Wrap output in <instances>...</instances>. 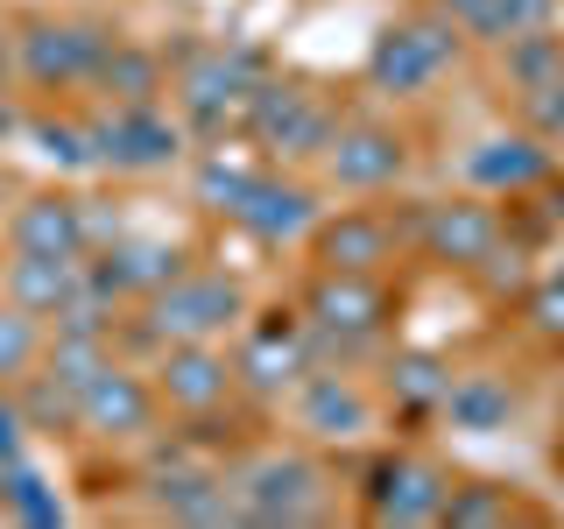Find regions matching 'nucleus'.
<instances>
[{
  "mask_svg": "<svg viewBox=\"0 0 564 529\" xmlns=\"http://www.w3.org/2000/svg\"><path fill=\"white\" fill-rule=\"evenodd\" d=\"M240 516L247 522H317L325 516V473L304 452H269L240 473Z\"/></svg>",
  "mask_w": 564,
  "mask_h": 529,
  "instance_id": "1",
  "label": "nucleus"
},
{
  "mask_svg": "<svg viewBox=\"0 0 564 529\" xmlns=\"http://www.w3.org/2000/svg\"><path fill=\"white\" fill-rule=\"evenodd\" d=\"M240 317V282L234 276H176L149 296V332L155 339H212Z\"/></svg>",
  "mask_w": 564,
  "mask_h": 529,
  "instance_id": "2",
  "label": "nucleus"
},
{
  "mask_svg": "<svg viewBox=\"0 0 564 529\" xmlns=\"http://www.w3.org/2000/svg\"><path fill=\"white\" fill-rule=\"evenodd\" d=\"M410 234L431 247V261H445V269H487L494 247H501V219H494V205H480V198H445V205H423L410 219Z\"/></svg>",
  "mask_w": 564,
  "mask_h": 529,
  "instance_id": "3",
  "label": "nucleus"
},
{
  "mask_svg": "<svg viewBox=\"0 0 564 529\" xmlns=\"http://www.w3.org/2000/svg\"><path fill=\"white\" fill-rule=\"evenodd\" d=\"M445 494H452V481L431 466V458L395 452V458H381V466L367 473V516L375 522H437L445 516Z\"/></svg>",
  "mask_w": 564,
  "mask_h": 529,
  "instance_id": "4",
  "label": "nucleus"
},
{
  "mask_svg": "<svg viewBox=\"0 0 564 529\" xmlns=\"http://www.w3.org/2000/svg\"><path fill=\"white\" fill-rule=\"evenodd\" d=\"M458 57V35L452 22H410V29H388L381 43H375V85L381 93H423V85L437 78Z\"/></svg>",
  "mask_w": 564,
  "mask_h": 529,
  "instance_id": "5",
  "label": "nucleus"
},
{
  "mask_svg": "<svg viewBox=\"0 0 564 529\" xmlns=\"http://www.w3.org/2000/svg\"><path fill=\"white\" fill-rule=\"evenodd\" d=\"M85 134H93V155L113 170H163L176 155V120H163L155 106H113Z\"/></svg>",
  "mask_w": 564,
  "mask_h": 529,
  "instance_id": "6",
  "label": "nucleus"
},
{
  "mask_svg": "<svg viewBox=\"0 0 564 529\" xmlns=\"http://www.w3.org/2000/svg\"><path fill=\"white\" fill-rule=\"evenodd\" d=\"M106 43H113V35L93 29V22H35L22 35V64H29L35 85H78V78L99 71Z\"/></svg>",
  "mask_w": 564,
  "mask_h": 529,
  "instance_id": "7",
  "label": "nucleus"
},
{
  "mask_svg": "<svg viewBox=\"0 0 564 529\" xmlns=\"http://www.w3.org/2000/svg\"><path fill=\"white\" fill-rule=\"evenodd\" d=\"M78 423H85V431H99V438H141L155 423V396L128 375V367L106 360L99 375L78 388Z\"/></svg>",
  "mask_w": 564,
  "mask_h": 529,
  "instance_id": "8",
  "label": "nucleus"
},
{
  "mask_svg": "<svg viewBox=\"0 0 564 529\" xmlns=\"http://www.w3.org/2000/svg\"><path fill=\"white\" fill-rule=\"evenodd\" d=\"M395 226L381 212H339L317 219V269H346V276H381V261H395Z\"/></svg>",
  "mask_w": 564,
  "mask_h": 529,
  "instance_id": "9",
  "label": "nucleus"
},
{
  "mask_svg": "<svg viewBox=\"0 0 564 529\" xmlns=\"http://www.w3.org/2000/svg\"><path fill=\"white\" fill-rule=\"evenodd\" d=\"M311 325H332V332H360V339H375L388 325V290L381 276H346V269H325L311 282Z\"/></svg>",
  "mask_w": 564,
  "mask_h": 529,
  "instance_id": "10",
  "label": "nucleus"
},
{
  "mask_svg": "<svg viewBox=\"0 0 564 529\" xmlns=\"http://www.w3.org/2000/svg\"><path fill=\"white\" fill-rule=\"evenodd\" d=\"M155 388H163L176 410L205 417V410H219V402H226V388H234V367H226L205 339H176V346L163 353V367H155Z\"/></svg>",
  "mask_w": 564,
  "mask_h": 529,
  "instance_id": "11",
  "label": "nucleus"
},
{
  "mask_svg": "<svg viewBox=\"0 0 564 529\" xmlns=\"http://www.w3.org/2000/svg\"><path fill=\"white\" fill-rule=\"evenodd\" d=\"M296 423H304L311 438H360L367 423H375V402H367L360 388H352V375H339V367H311Z\"/></svg>",
  "mask_w": 564,
  "mask_h": 529,
  "instance_id": "12",
  "label": "nucleus"
},
{
  "mask_svg": "<svg viewBox=\"0 0 564 529\" xmlns=\"http://www.w3.org/2000/svg\"><path fill=\"white\" fill-rule=\"evenodd\" d=\"M234 219H240L254 240L282 247V240L317 234V198H311L304 184H269V176H254V191H247V198L234 205Z\"/></svg>",
  "mask_w": 564,
  "mask_h": 529,
  "instance_id": "13",
  "label": "nucleus"
},
{
  "mask_svg": "<svg viewBox=\"0 0 564 529\" xmlns=\"http://www.w3.org/2000/svg\"><path fill=\"white\" fill-rule=\"evenodd\" d=\"M402 170H410V149H402L395 128H346L332 141V176H339L346 191H381V184H395Z\"/></svg>",
  "mask_w": 564,
  "mask_h": 529,
  "instance_id": "14",
  "label": "nucleus"
},
{
  "mask_svg": "<svg viewBox=\"0 0 564 529\" xmlns=\"http://www.w3.org/2000/svg\"><path fill=\"white\" fill-rule=\"evenodd\" d=\"M22 255H85V205L78 198H29L14 212Z\"/></svg>",
  "mask_w": 564,
  "mask_h": 529,
  "instance_id": "15",
  "label": "nucleus"
},
{
  "mask_svg": "<svg viewBox=\"0 0 564 529\" xmlns=\"http://www.w3.org/2000/svg\"><path fill=\"white\" fill-rule=\"evenodd\" d=\"M234 375L254 381V388H290L296 375H311V367H304V332H296V325H261L254 339H247Z\"/></svg>",
  "mask_w": 564,
  "mask_h": 529,
  "instance_id": "16",
  "label": "nucleus"
},
{
  "mask_svg": "<svg viewBox=\"0 0 564 529\" xmlns=\"http://www.w3.org/2000/svg\"><path fill=\"white\" fill-rule=\"evenodd\" d=\"M8 290L22 311H64L78 296V255H22L8 269Z\"/></svg>",
  "mask_w": 564,
  "mask_h": 529,
  "instance_id": "17",
  "label": "nucleus"
},
{
  "mask_svg": "<svg viewBox=\"0 0 564 529\" xmlns=\"http://www.w3.org/2000/svg\"><path fill=\"white\" fill-rule=\"evenodd\" d=\"M458 431H501L508 410H516V396H508V381L501 375H458L445 388V402H437Z\"/></svg>",
  "mask_w": 564,
  "mask_h": 529,
  "instance_id": "18",
  "label": "nucleus"
},
{
  "mask_svg": "<svg viewBox=\"0 0 564 529\" xmlns=\"http://www.w3.org/2000/svg\"><path fill=\"white\" fill-rule=\"evenodd\" d=\"M93 78L106 85V99H120V106H155L163 64H155L149 50H134V43H106V57H99Z\"/></svg>",
  "mask_w": 564,
  "mask_h": 529,
  "instance_id": "19",
  "label": "nucleus"
},
{
  "mask_svg": "<svg viewBox=\"0 0 564 529\" xmlns=\"http://www.w3.org/2000/svg\"><path fill=\"white\" fill-rule=\"evenodd\" d=\"M529 516H536V508H522L501 481H466V487L445 494V516H437V522H452V529H487V522H529Z\"/></svg>",
  "mask_w": 564,
  "mask_h": 529,
  "instance_id": "20",
  "label": "nucleus"
},
{
  "mask_svg": "<svg viewBox=\"0 0 564 529\" xmlns=\"http://www.w3.org/2000/svg\"><path fill=\"white\" fill-rule=\"evenodd\" d=\"M480 184H494V191H522V184H536L543 170H551V155L536 149V141H487V155H473L466 163Z\"/></svg>",
  "mask_w": 564,
  "mask_h": 529,
  "instance_id": "21",
  "label": "nucleus"
},
{
  "mask_svg": "<svg viewBox=\"0 0 564 529\" xmlns=\"http://www.w3.org/2000/svg\"><path fill=\"white\" fill-rule=\"evenodd\" d=\"M388 388H395L410 410H437V402H445V388H452V367L431 360V353H402V360L388 367Z\"/></svg>",
  "mask_w": 564,
  "mask_h": 529,
  "instance_id": "22",
  "label": "nucleus"
},
{
  "mask_svg": "<svg viewBox=\"0 0 564 529\" xmlns=\"http://www.w3.org/2000/svg\"><path fill=\"white\" fill-rule=\"evenodd\" d=\"M551 71H564V35L529 29V35H516V43H508V78H516L522 93H529V85H543Z\"/></svg>",
  "mask_w": 564,
  "mask_h": 529,
  "instance_id": "23",
  "label": "nucleus"
},
{
  "mask_svg": "<svg viewBox=\"0 0 564 529\" xmlns=\"http://www.w3.org/2000/svg\"><path fill=\"white\" fill-rule=\"evenodd\" d=\"M543 22H551V0H480V14H473V29L487 43H516V35L543 29Z\"/></svg>",
  "mask_w": 564,
  "mask_h": 529,
  "instance_id": "24",
  "label": "nucleus"
},
{
  "mask_svg": "<svg viewBox=\"0 0 564 529\" xmlns=\"http://www.w3.org/2000/svg\"><path fill=\"white\" fill-rule=\"evenodd\" d=\"M247 191H254V170H247V163H234V155H219V149H212L205 163H198V198H205V205L234 212V205L247 198Z\"/></svg>",
  "mask_w": 564,
  "mask_h": 529,
  "instance_id": "25",
  "label": "nucleus"
},
{
  "mask_svg": "<svg viewBox=\"0 0 564 529\" xmlns=\"http://www.w3.org/2000/svg\"><path fill=\"white\" fill-rule=\"evenodd\" d=\"M35 360V311H0V381H14Z\"/></svg>",
  "mask_w": 564,
  "mask_h": 529,
  "instance_id": "26",
  "label": "nucleus"
},
{
  "mask_svg": "<svg viewBox=\"0 0 564 529\" xmlns=\"http://www.w3.org/2000/svg\"><path fill=\"white\" fill-rule=\"evenodd\" d=\"M8 501H14V516H22V522H57L64 516V508L43 494V481H35L29 466H14V458H8Z\"/></svg>",
  "mask_w": 564,
  "mask_h": 529,
  "instance_id": "27",
  "label": "nucleus"
},
{
  "mask_svg": "<svg viewBox=\"0 0 564 529\" xmlns=\"http://www.w3.org/2000/svg\"><path fill=\"white\" fill-rule=\"evenodd\" d=\"M78 417V388L57 381V375H35L29 388V423H70Z\"/></svg>",
  "mask_w": 564,
  "mask_h": 529,
  "instance_id": "28",
  "label": "nucleus"
},
{
  "mask_svg": "<svg viewBox=\"0 0 564 529\" xmlns=\"http://www.w3.org/2000/svg\"><path fill=\"white\" fill-rule=\"evenodd\" d=\"M522 114H529V128H536V134H564V71H551L543 85H529Z\"/></svg>",
  "mask_w": 564,
  "mask_h": 529,
  "instance_id": "29",
  "label": "nucleus"
},
{
  "mask_svg": "<svg viewBox=\"0 0 564 529\" xmlns=\"http://www.w3.org/2000/svg\"><path fill=\"white\" fill-rule=\"evenodd\" d=\"M529 325H536V339H551V346H564V282L551 276L536 296H529Z\"/></svg>",
  "mask_w": 564,
  "mask_h": 529,
  "instance_id": "30",
  "label": "nucleus"
},
{
  "mask_svg": "<svg viewBox=\"0 0 564 529\" xmlns=\"http://www.w3.org/2000/svg\"><path fill=\"white\" fill-rule=\"evenodd\" d=\"M35 141H43V155H57V163H85V155H93V134L57 128V120H35Z\"/></svg>",
  "mask_w": 564,
  "mask_h": 529,
  "instance_id": "31",
  "label": "nucleus"
},
{
  "mask_svg": "<svg viewBox=\"0 0 564 529\" xmlns=\"http://www.w3.org/2000/svg\"><path fill=\"white\" fill-rule=\"evenodd\" d=\"M0 458H14V410H0Z\"/></svg>",
  "mask_w": 564,
  "mask_h": 529,
  "instance_id": "32",
  "label": "nucleus"
},
{
  "mask_svg": "<svg viewBox=\"0 0 564 529\" xmlns=\"http://www.w3.org/2000/svg\"><path fill=\"white\" fill-rule=\"evenodd\" d=\"M437 8H452V14H466V22H473V14H480V0H437Z\"/></svg>",
  "mask_w": 564,
  "mask_h": 529,
  "instance_id": "33",
  "label": "nucleus"
},
{
  "mask_svg": "<svg viewBox=\"0 0 564 529\" xmlns=\"http://www.w3.org/2000/svg\"><path fill=\"white\" fill-rule=\"evenodd\" d=\"M557 282H564V247H557Z\"/></svg>",
  "mask_w": 564,
  "mask_h": 529,
  "instance_id": "34",
  "label": "nucleus"
},
{
  "mask_svg": "<svg viewBox=\"0 0 564 529\" xmlns=\"http://www.w3.org/2000/svg\"><path fill=\"white\" fill-rule=\"evenodd\" d=\"M557 466H564V438H557Z\"/></svg>",
  "mask_w": 564,
  "mask_h": 529,
  "instance_id": "35",
  "label": "nucleus"
}]
</instances>
